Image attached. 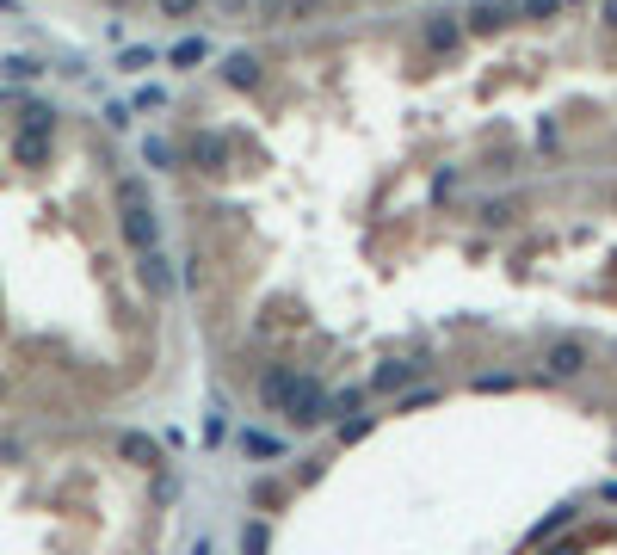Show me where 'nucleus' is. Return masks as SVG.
<instances>
[{
    "instance_id": "nucleus-16",
    "label": "nucleus",
    "mask_w": 617,
    "mask_h": 555,
    "mask_svg": "<svg viewBox=\"0 0 617 555\" xmlns=\"http://www.w3.org/2000/svg\"><path fill=\"white\" fill-rule=\"evenodd\" d=\"M204 56H210L204 37H179V44H173V62H179V68H192V62H204Z\"/></svg>"
},
{
    "instance_id": "nucleus-25",
    "label": "nucleus",
    "mask_w": 617,
    "mask_h": 555,
    "mask_svg": "<svg viewBox=\"0 0 617 555\" xmlns=\"http://www.w3.org/2000/svg\"><path fill=\"white\" fill-rule=\"evenodd\" d=\"M192 555H210V543H204V537H198V543H192Z\"/></svg>"
},
{
    "instance_id": "nucleus-14",
    "label": "nucleus",
    "mask_w": 617,
    "mask_h": 555,
    "mask_svg": "<svg viewBox=\"0 0 617 555\" xmlns=\"http://www.w3.org/2000/svg\"><path fill=\"white\" fill-rule=\"evenodd\" d=\"M0 74H7V81H38L44 62H38V56H7V62H0Z\"/></svg>"
},
{
    "instance_id": "nucleus-9",
    "label": "nucleus",
    "mask_w": 617,
    "mask_h": 555,
    "mask_svg": "<svg viewBox=\"0 0 617 555\" xmlns=\"http://www.w3.org/2000/svg\"><path fill=\"white\" fill-rule=\"evenodd\" d=\"M574 518H580V506H550V512H543L537 518V525H531V543H550V537H562V531H574Z\"/></svg>"
},
{
    "instance_id": "nucleus-19",
    "label": "nucleus",
    "mask_w": 617,
    "mask_h": 555,
    "mask_svg": "<svg viewBox=\"0 0 617 555\" xmlns=\"http://www.w3.org/2000/svg\"><path fill=\"white\" fill-rule=\"evenodd\" d=\"M118 68H155V50H142V44H130V50L118 56Z\"/></svg>"
},
{
    "instance_id": "nucleus-2",
    "label": "nucleus",
    "mask_w": 617,
    "mask_h": 555,
    "mask_svg": "<svg viewBox=\"0 0 617 555\" xmlns=\"http://www.w3.org/2000/svg\"><path fill=\"white\" fill-rule=\"evenodd\" d=\"M50 136H56V111L50 105H25L19 136H13V161L19 167H44L50 161Z\"/></svg>"
},
{
    "instance_id": "nucleus-3",
    "label": "nucleus",
    "mask_w": 617,
    "mask_h": 555,
    "mask_svg": "<svg viewBox=\"0 0 617 555\" xmlns=\"http://www.w3.org/2000/svg\"><path fill=\"white\" fill-rule=\"evenodd\" d=\"M278 414H284V420H297V426H321V420H328V389H321L315 377H290Z\"/></svg>"
},
{
    "instance_id": "nucleus-7",
    "label": "nucleus",
    "mask_w": 617,
    "mask_h": 555,
    "mask_svg": "<svg viewBox=\"0 0 617 555\" xmlns=\"http://www.w3.org/2000/svg\"><path fill=\"white\" fill-rule=\"evenodd\" d=\"M136 278H142V290H149V296H173V272H167V259H161V247H149V253H136Z\"/></svg>"
},
{
    "instance_id": "nucleus-24",
    "label": "nucleus",
    "mask_w": 617,
    "mask_h": 555,
    "mask_svg": "<svg viewBox=\"0 0 617 555\" xmlns=\"http://www.w3.org/2000/svg\"><path fill=\"white\" fill-rule=\"evenodd\" d=\"M605 25H617V0H605Z\"/></svg>"
},
{
    "instance_id": "nucleus-15",
    "label": "nucleus",
    "mask_w": 617,
    "mask_h": 555,
    "mask_svg": "<svg viewBox=\"0 0 617 555\" xmlns=\"http://www.w3.org/2000/svg\"><path fill=\"white\" fill-rule=\"evenodd\" d=\"M241 451H247V457H278L284 444H278L272 432H241Z\"/></svg>"
},
{
    "instance_id": "nucleus-11",
    "label": "nucleus",
    "mask_w": 617,
    "mask_h": 555,
    "mask_svg": "<svg viewBox=\"0 0 617 555\" xmlns=\"http://www.w3.org/2000/svg\"><path fill=\"white\" fill-rule=\"evenodd\" d=\"M500 25H506V7H500V0H476V7L463 13V31H476V37L500 31Z\"/></svg>"
},
{
    "instance_id": "nucleus-26",
    "label": "nucleus",
    "mask_w": 617,
    "mask_h": 555,
    "mask_svg": "<svg viewBox=\"0 0 617 555\" xmlns=\"http://www.w3.org/2000/svg\"><path fill=\"white\" fill-rule=\"evenodd\" d=\"M0 13H19V0H0Z\"/></svg>"
},
{
    "instance_id": "nucleus-6",
    "label": "nucleus",
    "mask_w": 617,
    "mask_h": 555,
    "mask_svg": "<svg viewBox=\"0 0 617 555\" xmlns=\"http://www.w3.org/2000/svg\"><path fill=\"white\" fill-rule=\"evenodd\" d=\"M420 370H426V364H414V358H389V364H377L371 389H383V395H402L408 383H420Z\"/></svg>"
},
{
    "instance_id": "nucleus-21",
    "label": "nucleus",
    "mask_w": 617,
    "mask_h": 555,
    "mask_svg": "<svg viewBox=\"0 0 617 555\" xmlns=\"http://www.w3.org/2000/svg\"><path fill=\"white\" fill-rule=\"evenodd\" d=\"M340 438H346V444H358V438H371V420H365V414H358V420H346V426H340Z\"/></svg>"
},
{
    "instance_id": "nucleus-5",
    "label": "nucleus",
    "mask_w": 617,
    "mask_h": 555,
    "mask_svg": "<svg viewBox=\"0 0 617 555\" xmlns=\"http://www.w3.org/2000/svg\"><path fill=\"white\" fill-rule=\"evenodd\" d=\"M192 161H198L204 173H223V167H229V136H223V130H198V136H192Z\"/></svg>"
},
{
    "instance_id": "nucleus-22",
    "label": "nucleus",
    "mask_w": 617,
    "mask_h": 555,
    "mask_svg": "<svg viewBox=\"0 0 617 555\" xmlns=\"http://www.w3.org/2000/svg\"><path fill=\"white\" fill-rule=\"evenodd\" d=\"M161 13H167V19H192L198 0H161Z\"/></svg>"
},
{
    "instance_id": "nucleus-4",
    "label": "nucleus",
    "mask_w": 617,
    "mask_h": 555,
    "mask_svg": "<svg viewBox=\"0 0 617 555\" xmlns=\"http://www.w3.org/2000/svg\"><path fill=\"white\" fill-rule=\"evenodd\" d=\"M587 340H574V333H568V340H550V346H543V377H556V383H568V377H580V370H587Z\"/></svg>"
},
{
    "instance_id": "nucleus-8",
    "label": "nucleus",
    "mask_w": 617,
    "mask_h": 555,
    "mask_svg": "<svg viewBox=\"0 0 617 555\" xmlns=\"http://www.w3.org/2000/svg\"><path fill=\"white\" fill-rule=\"evenodd\" d=\"M223 81L229 87H260V56H253V50H229L223 56Z\"/></svg>"
},
{
    "instance_id": "nucleus-12",
    "label": "nucleus",
    "mask_w": 617,
    "mask_h": 555,
    "mask_svg": "<svg viewBox=\"0 0 617 555\" xmlns=\"http://www.w3.org/2000/svg\"><path fill=\"white\" fill-rule=\"evenodd\" d=\"M118 451H124L136 469H155V463H161V444H155L149 432H124V438H118Z\"/></svg>"
},
{
    "instance_id": "nucleus-18",
    "label": "nucleus",
    "mask_w": 617,
    "mask_h": 555,
    "mask_svg": "<svg viewBox=\"0 0 617 555\" xmlns=\"http://www.w3.org/2000/svg\"><path fill=\"white\" fill-rule=\"evenodd\" d=\"M142 161H149V167H173V142L149 136V142H142Z\"/></svg>"
},
{
    "instance_id": "nucleus-13",
    "label": "nucleus",
    "mask_w": 617,
    "mask_h": 555,
    "mask_svg": "<svg viewBox=\"0 0 617 555\" xmlns=\"http://www.w3.org/2000/svg\"><path fill=\"white\" fill-rule=\"evenodd\" d=\"M290 377H297V370H290V364H272L266 377H260V395H266L272 407H284V389H290Z\"/></svg>"
},
{
    "instance_id": "nucleus-1",
    "label": "nucleus",
    "mask_w": 617,
    "mask_h": 555,
    "mask_svg": "<svg viewBox=\"0 0 617 555\" xmlns=\"http://www.w3.org/2000/svg\"><path fill=\"white\" fill-rule=\"evenodd\" d=\"M118 235L130 253L161 247V216L149 204V179H118Z\"/></svg>"
},
{
    "instance_id": "nucleus-10",
    "label": "nucleus",
    "mask_w": 617,
    "mask_h": 555,
    "mask_svg": "<svg viewBox=\"0 0 617 555\" xmlns=\"http://www.w3.org/2000/svg\"><path fill=\"white\" fill-rule=\"evenodd\" d=\"M457 44H463L457 13H432V19H426V50H457Z\"/></svg>"
},
{
    "instance_id": "nucleus-17",
    "label": "nucleus",
    "mask_w": 617,
    "mask_h": 555,
    "mask_svg": "<svg viewBox=\"0 0 617 555\" xmlns=\"http://www.w3.org/2000/svg\"><path fill=\"white\" fill-rule=\"evenodd\" d=\"M266 543H272V531L253 518V525H241V555H266Z\"/></svg>"
},
{
    "instance_id": "nucleus-20",
    "label": "nucleus",
    "mask_w": 617,
    "mask_h": 555,
    "mask_svg": "<svg viewBox=\"0 0 617 555\" xmlns=\"http://www.w3.org/2000/svg\"><path fill=\"white\" fill-rule=\"evenodd\" d=\"M537 549H543V555H580L587 543H580V537H562V543H556V537H550V543H537Z\"/></svg>"
},
{
    "instance_id": "nucleus-23",
    "label": "nucleus",
    "mask_w": 617,
    "mask_h": 555,
    "mask_svg": "<svg viewBox=\"0 0 617 555\" xmlns=\"http://www.w3.org/2000/svg\"><path fill=\"white\" fill-rule=\"evenodd\" d=\"M525 13H531V19H550V13H556V0H525Z\"/></svg>"
}]
</instances>
